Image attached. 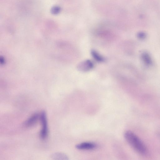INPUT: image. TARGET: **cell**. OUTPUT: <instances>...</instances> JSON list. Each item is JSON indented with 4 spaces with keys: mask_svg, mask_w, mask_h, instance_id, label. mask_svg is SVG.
<instances>
[{
    "mask_svg": "<svg viewBox=\"0 0 160 160\" xmlns=\"http://www.w3.org/2000/svg\"><path fill=\"white\" fill-rule=\"evenodd\" d=\"M51 11L52 13L57 14L60 12V8L58 7H54L52 8Z\"/></svg>",
    "mask_w": 160,
    "mask_h": 160,
    "instance_id": "9",
    "label": "cell"
},
{
    "mask_svg": "<svg viewBox=\"0 0 160 160\" xmlns=\"http://www.w3.org/2000/svg\"><path fill=\"white\" fill-rule=\"evenodd\" d=\"M97 146V145L95 143L91 142H85L77 144L76 148L79 150H92L96 148Z\"/></svg>",
    "mask_w": 160,
    "mask_h": 160,
    "instance_id": "4",
    "label": "cell"
},
{
    "mask_svg": "<svg viewBox=\"0 0 160 160\" xmlns=\"http://www.w3.org/2000/svg\"><path fill=\"white\" fill-rule=\"evenodd\" d=\"M39 118L42 126L40 133V137L42 139L44 140L47 138L48 134L47 116L44 111H43L41 112Z\"/></svg>",
    "mask_w": 160,
    "mask_h": 160,
    "instance_id": "2",
    "label": "cell"
},
{
    "mask_svg": "<svg viewBox=\"0 0 160 160\" xmlns=\"http://www.w3.org/2000/svg\"><path fill=\"white\" fill-rule=\"evenodd\" d=\"M91 55L93 58L98 62H102L104 61V58L96 51L93 50L91 51Z\"/></svg>",
    "mask_w": 160,
    "mask_h": 160,
    "instance_id": "7",
    "label": "cell"
},
{
    "mask_svg": "<svg viewBox=\"0 0 160 160\" xmlns=\"http://www.w3.org/2000/svg\"><path fill=\"white\" fill-rule=\"evenodd\" d=\"M145 36V35L144 33L141 32H140L138 34V37L140 38H144Z\"/></svg>",
    "mask_w": 160,
    "mask_h": 160,
    "instance_id": "10",
    "label": "cell"
},
{
    "mask_svg": "<svg viewBox=\"0 0 160 160\" xmlns=\"http://www.w3.org/2000/svg\"><path fill=\"white\" fill-rule=\"evenodd\" d=\"M40 117L39 115L37 113L32 115L24 122V125L26 127H29L34 125Z\"/></svg>",
    "mask_w": 160,
    "mask_h": 160,
    "instance_id": "5",
    "label": "cell"
},
{
    "mask_svg": "<svg viewBox=\"0 0 160 160\" xmlns=\"http://www.w3.org/2000/svg\"><path fill=\"white\" fill-rule=\"evenodd\" d=\"M52 158L56 160H68V158L65 154L62 153H55L52 155Z\"/></svg>",
    "mask_w": 160,
    "mask_h": 160,
    "instance_id": "6",
    "label": "cell"
},
{
    "mask_svg": "<svg viewBox=\"0 0 160 160\" xmlns=\"http://www.w3.org/2000/svg\"><path fill=\"white\" fill-rule=\"evenodd\" d=\"M142 58L144 63L147 65H150L152 63L151 58L147 53L144 52L142 55Z\"/></svg>",
    "mask_w": 160,
    "mask_h": 160,
    "instance_id": "8",
    "label": "cell"
},
{
    "mask_svg": "<svg viewBox=\"0 0 160 160\" xmlns=\"http://www.w3.org/2000/svg\"><path fill=\"white\" fill-rule=\"evenodd\" d=\"M94 66L93 62L91 60H87L80 63L78 65V69L80 71L86 72L92 69Z\"/></svg>",
    "mask_w": 160,
    "mask_h": 160,
    "instance_id": "3",
    "label": "cell"
},
{
    "mask_svg": "<svg viewBox=\"0 0 160 160\" xmlns=\"http://www.w3.org/2000/svg\"><path fill=\"white\" fill-rule=\"evenodd\" d=\"M125 138L129 144L137 152L141 155H145L148 150L142 141L132 132L126 131L124 133Z\"/></svg>",
    "mask_w": 160,
    "mask_h": 160,
    "instance_id": "1",
    "label": "cell"
}]
</instances>
